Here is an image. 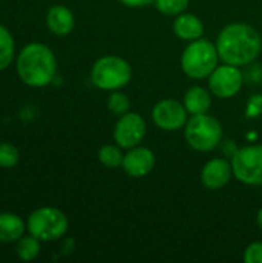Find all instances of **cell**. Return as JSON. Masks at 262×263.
Instances as JSON below:
<instances>
[{"instance_id": "9c48e42d", "label": "cell", "mask_w": 262, "mask_h": 263, "mask_svg": "<svg viewBox=\"0 0 262 263\" xmlns=\"http://www.w3.org/2000/svg\"><path fill=\"white\" fill-rule=\"evenodd\" d=\"M244 83V76L239 66L227 65L216 66V69L208 76V86L212 94L219 99H232L235 97Z\"/></svg>"}, {"instance_id": "ba28073f", "label": "cell", "mask_w": 262, "mask_h": 263, "mask_svg": "<svg viewBox=\"0 0 262 263\" xmlns=\"http://www.w3.org/2000/svg\"><path fill=\"white\" fill-rule=\"evenodd\" d=\"M147 134V122L137 112H127L119 117L114 125L113 137L122 149L139 146Z\"/></svg>"}, {"instance_id": "603a6c76", "label": "cell", "mask_w": 262, "mask_h": 263, "mask_svg": "<svg viewBox=\"0 0 262 263\" xmlns=\"http://www.w3.org/2000/svg\"><path fill=\"white\" fill-rule=\"evenodd\" d=\"M242 259L246 263H262V242L249 245L244 251Z\"/></svg>"}, {"instance_id": "7a4b0ae2", "label": "cell", "mask_w": 262, "mask_h": 263, "mask_svg": "<svg viewBox=\"0 0 262 263\" xmlns=\"http://www.w3.org/2000/svg\"><path fill=\"white\" fill-rule=\"evenodd\" d=\"M19 79L31 88L48 86L57 72V60L51 48L43 43L26 45L15 62Z\"/></svg>"}, {"instance_id": "8992f818", "label": "cell", "mask_w": 262, "mask_h": 263, "mask_svg": "<svg viewBox=\"0 0 262 263\" xmlns=\"http://www.w3.org/2000/svg\"><path fill=\"white\" fill-rule=\"evenodd\" d=\"M184 136L190 148L199 153H208L221 143L222 126L218 119L208 114L191 116L184 126Z\"/></svg>"}, {"instance_id": "484cf974", "label": "cell", "mask_w": 262, "mask_h": 263, "mask_svg": "<svg viewBox=\"0 0 262 263\" xmlns=\"http://www.w3.org/2000/svg\"><path fill=\"white\" fill-rule=\"evenodd\" d=\"M261 82H262V71H261Z\"/></svg>"}, {"instance_id": "cb8c5ba5", "label": "cell", "mask_w": 262, "mask_h": 263, "mask_svg": "<svg viewBox=\"0 0 262 263\" xmlns=\"http://www.w3.org/2000/svg\"><path fill=\"white\" fill-rule=\"evenodd\" d=\"M119 2L128 8H145L154 3V0H119Z\"/></svg>"}, {"instance_id": "d4e9b609", "label": "cell", "mask_w": 262, "mask_h": 263, "mask_svg": "<svg viewBox=\"0 0 262 263\" xmlns=\"http://www.w3.org/2000/svg\"><path fill=\"white\" fill-rule=\"evenodd\" d=\"M256 223H258V227H259V230L262 231V208L258 211V216H256Z\"/></svg>"}, {"instance_id": "5bb4252c", "label": "cell", "mask_w": 262, "mask_h": 263, "mask_svg": "<svg viewBox=\"0 0 262 263\" xmlns=\"http://www.w3.org/2000/svg\"><path fill=\"white\" fill-rule=\"evenodd\" d=\"M46 26L56 35H68L74 29V14L62 5L51 6L46 12Z\"/></svg>"}, {"instance_id": "ffe728a7", "label": "cell", "mask_w": 262, "mask_h": 263, "mask_svg": "<svg viewBox=\"0 0 262 263\" xmlns=\"http://www.w3.org/2000/svg\"><path fill=\"white\" fill-rule=\"evenodd\" d=\"M188 3H190V0H154L153 5L156 6V9L161 14L176 17V15L185 12Z\"/></svg>"}, {"instance_id": "9a60e30c", "label": "cell", "mask_w": 262, "mask_h": 263, "mask_svg": "<svg viewBox=\"0 0 262 263\" xmlns=\"http://www.w3.org/2000/svg\"><path fill=\"white\" fill-rule=\"evenodd\" d=\"M26 231V223L14 213H0V242L17 243Z\"/></svg>"}, {"instance_id": "8fae6325", "label": "cell", "mask_w": 262, "mask_h": 263, "mask_svg": "<svg viewBox=\"0 0 262 263\" xmlns=\"http://www.w3.org/2000/svg\"><path fill=\"white\" fill-rule=\"evenodd\" d=\"M156 165V157L150 148L134 146L124 154L122 170L134 179H141L148 176Z\"/></svg>"}, {"instance_id": "5b68a950", "label": "cell", "mask_w": 262, "mask_h": 263, "mask_svg": "<svg viewBox=\"0 0 262 263\" xmlns=\"http://www.w3.org/2000/svg\"><path fill=\"white\" fill-rule=\"evenodd\" d=\"M69 228L68 217L54 206L34 210L26 220V231L40 242H54L62 239Z\"/></svg>"}, {"instance_id": "7402d4cb", "label": "cell", "mask_w": 262, "mask_h": 263, "mask_svg": "<svg viewBox=\"0 0 262 263\" xmlns=\"http://www.w3.org/2000/svg\"><path fill=\"white\" fill-rule=\"evenodd\" d=\"M20 160L19 148L12 143H0V168L11 170Z\"/></svg>"}, {"instance_id": "4fadbf2b", "label": "cell", "mask_w": 262, "mask_h": 263, "mask_svg": "<svg viewBox=\"0 0 262 263\" xmlns=\"http://www.w3.org/2000/svg\"><path fill=\"white\" fill-rule=\"evenodd\" d=\"M173 31L181 40L193 42V40L201 39L205 29H204V23L201 22L198 15L190 14V12H182L176 15L173 22Z\"/></svg>"}, {"instance_id": "7c38bea8", "label": "cell", "mask_w": 262, "mask_h": 263, "mask_svg": "<svg viewBox=\"0 0 262 263\" xmlns=\"http://www.w3.org/2000/svg\"><path fill=\"white\" fill-rule=\"evenodd\" d=\"M232 177H233L232 162H227L224 159L208 160L201 171L202 185L212 191H218V190L224 188L230 182Z\"/></svg>"}, {"instance_id": "52a82bcc", "label": "cell", "mask_w": 262, "mask_h": 263, "mask_svg": "<svg viewBox=\"0 0 262 263\" xmlns=\"http://www.w3.org/2000/svg\"><path fill=\"white\" fill-rule=\"evenodd\" d=\"M233 176L244 185H262V145H250L238 149L232 159Z\"/></svg>"}, {"instance_id": "277c9868", "label": "cell", "mask_w": 262, "mask_h": 263, "mask_svg": "<svg viewBox=\"0 0 262 263\" xmlns=\"http://www.w3.org/2000/svg\"><path fill=\"white\" fill-rule=\"evenodd\" d=\"M133 71L130 63L119 55H103L91 68V82L103 91H119L131 80Z\"/></svg>"}, {"instance_id": "e0dca14e", "label": "cell", "mask_w": 262, "mask_h": 263, "mask_svg": "<svg viewBox=\"0 0 262 263\" xmlns=\"http://www.w3.org/2000/svg\"><path fill=\"white\" fill-rule=\"evenodd\" d=\"M14 54H15L14 37L6 26L0 25V71L6 69L12 63Z\"/></svg>"}, {"instance_id": "44dd1931", "label": "cell", "mask_w": 262, "mask_h": 263, "mask_svg": "<svg viewBox=\"0 0 262 263\" xmlns=\"http://www.w3.org/2000/svg\"><path fill=\"white\" fill-rule=\"evenodd\" d=\"M107 105H108L110 112L117 116V117H120L130 111V99L119 91H111V94L108 96Z\"/></svg>"}, {"instance_id": "3957f363", "label": "cell", "mask_w": 262, "mask_h": 263, "mask_svg": "<svg viewBox=\"0 0 262 263\" xmlns=\"http://www.w3.org/2000/svg\"><path fill=\"white\" fill-rule=\"evenodd\" d=\"M216 45L207 39H198L187 45L181 57V68L184 74L193 80L208 79L219 62Z\"/></svg>"}, {"instance_id": "30bf717a", "label": "cell", "mask_w": 262, "mask_h": 263, "mask_svg": "<svg viewBox=\"0 0 262 263\" xmlns=\"http://www.w3.org/2000/svg\"><path fill=\"white\" fill-rule=\"evenodd\" d=\"M187 114L188 111L184 103L174 99H164L154 105L151 117L158 128L164 131H178L185 126Z\"/></svg>"}, {"instance_id": "ac0fdd59", "label": "cell", "mask_w": 262, "mask_h": 263, "mask_svg": "<svg viewBox=\"0 0 262 263\" xmlns=\"http://www.w3.org/2000/svg\"><path fill=\"white\" fill-rule=\"evenodd\" d=\"M17 257L23 262L34 260L40 253V240L34 237L32 234L23 236L20 240H17Z\"/></svg>"}, {"instance_id": "d6986e66", "label": "cell", "mask_w": 262, "mask_h": 263, "mask_svg": "<svg viewBox=\"0 0 262 263\" xmlns=\"http://www.w3.org/2000/svg\"><path fill=\"white\" fill-rule=\"evenodd\" d=\"M99 160L103 166L107 168H119L122 166V162H124V153H122V148L117 145H103L100 149H99Z\"/></svg>"}, {"instance_id": "2e32d148", "label": "cell", "mask_w": 262, "mask_h": 263, "mask_svg": "<svg viewBox=\"0 0 262 263\" xmlns=\"http://www.w3.org/2000/svg\"><path fill=\"white\" fill-rule=\"evenodd\" d=\"M184 106L191 116H199V114H207L210 106H212V97L208 91H205L201 86H193L190 88L185 96H184Z\"/></svg>"}, {"instance_id": "6da1fadb", "label": "cell", "mask_w": 262, "mask_h": 263, "mask_svg": "<svg viewBox=\"0 0 262 263\" xmlns=\"http://www.w3.org/2000/svg\"><path fill=\"white\" fill-rule=\"evenodd\" d=\"M216 49L224 63L247 66L261 54V34L247 23L227 25L218 35Z\"/></svg>"}]
</instances>
